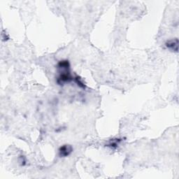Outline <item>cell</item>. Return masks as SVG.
<instances>
[{"label":"cell","mask_w":179,"mask_h":179,"mask_svg":"<svg viewBox=\"0 0 179 179\" xmlns=\"http://www.w3.org/2000/svg\"><path fill=\"white\" fill-rule=\"evenodd\" d=\"M72 148L70 146H68V145H65V146H62L60 148H59V155L61 157H67L69 155L70 153H71Z\"/></svg>","instance_id":"cell-1"},{"label":"cell","mask_w":179,"mask_h":179,"mask_svg":"<svg viewBox=\"0 0 179 179\" xmlns=\"http://www.w3.org/2000/svg\"><path fill=\"white\" fill-rule=\"evenodd\" d=\"M166 46H167V48H169L172 49V50L177 51L178 50V41L177 39L171 40V41H169L167 42L166 44Z\"/></svg>","instance_id":"cell-2"}]
</instances>
